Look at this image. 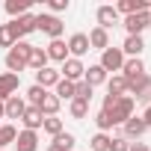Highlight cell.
Masks as SVG:
<instances>
[{"instance_id":"4316f807","label":"cell","mask_w":151,"mask_h":151,"mask_svg":"<svg viewBox=\"0 0 151 151\" xmlns=\"http://www.w3.org/2000/svg\"><path fill=\"white\" fill-rule=\"evenodd\" d=\"M74 142H77V139H74V133H59V136H53V142L50 145H56V148H62V151H74Z\"/></svg>"},{"instance_id":"5bb4252c","label":"cell","mask_w":151,"mask_h":151,"mask_svg":"<svg viewBox=\"0 0 151 151\" xmlns=\"http://www.w3.org/2000/svg\"><path fill=\"white\" fill-rule=\"evenodd\" d=\"M122 77L124 80H136V77H142V74H145V62L136 56V59H124V65H122Z\"/></svg>"},{"instance_id":"8992f818","label":"cell","mask_w":151,"mask_h":151,"mask_svg":"<svg viewBox=\"0 0 151 151\" xmlns=\"http://www.w3.org/2000/svg\"><path fill=\"white\" fill-rule=\"evenodd\" d=\"M83 74H86V65H83L80 59H71V56H68V59L62 62L59 77H62V80H68V83H80V80H83Z\"/></svg>"},{"instance_id":"484cf974","label":"cell","mask_w":151,"mask_h":151,"mask_svg":"<svg viewBox=\"0 0 151 151\" xmlns=\"http://www.w3.org/2000/svg\"><path fill=\"white\" fill-rule=\"evenodd\" d=\"M30 3H33V0H6V12L12 18H21V15H27Z\"/></svg>"},{"instance_id":"603a6c76","label":"cell","mask_w":151,"mask_h":151,"mask_svg":"<svg viewBox=\"0 0 151 151\" xmlns=\"http://www.w3.org/2000/svg\"><path fill=\"white\" fill-rule=\"evenodd\" d=\"M107 95H113V98L127 95V80L122 77V74H116V77H107Z\"/></svg>"},{"instance_id":"ac0fdd59","label":"cell","mask_w":151,"mask_h":151,"mask_svg":"<svg viewBox=\"0 0 151 151\" xmlns=\"http://www.w3.org/2000/svg\"><path fill=\"white\" fill-rule=\"evenodd\" d=\"M89 47H92V50H107V47H110V33L101 30V27H95V30L89 33Z\"/></svg>"},{"instance_id":"d590c367","label":"cell","mask_w":151,"mask_h":151,"mask_svg":"<svg viewBox=\"0 0 151 151\" xmlns=\"http://www.w3.org/2000/svg\"><path fill=\"white\" fill-rule=\"evenodd\" d=\"M110 151H130V142H127L124 136H116V139L110 142Z\"/></svg>"},{"instance_id":"ffe728a7","label":"cell","mask_w":151,"mask_h":151,"mask_svg":"<svg viewBox=\"0 0 151 151\" xmlns=\"http://www.w3.org/2000/svg\"><path fill=\"white\" fill-rule=\"evenodd\" d=\"M45 50H47V59H56V62H65V59H68V45H65L62 39H53Z\"/></svg>"},{"instance_id":"9c48e42d","label":"cell","mask_w":151,"mask_h":151,"mask_svg":"<svg viewBox=\"0 0 151 151\" xmlns=\"http://www.w3.org/2000/svg\"><path fill=\"white\" fill-rule=\"evenodd\" d=\"M145 9H151V0H119L116 3V12L119 15H133V12H145Z\"/></svg>"},{"instance_id":"5b68a950","label":"cell","mask_w":151,"mask_h":151,"mask_svg":"<svg viewBox=\"0 0 151 151\" xmlns=\"http://www.w3.org/2000/svg\"><path fill=\"white\" fill-rule=\"evenodd\" d=\"M107 74L110 71H122V65H124V53H122V47H107V50H101V62H98Z\"/></svg>"},{"instance_id":"f1b7e54d","label":"cell","mask_w":151,"mask_h":151,"mask_svg":"<svg viewBox=\"0 0 151 151\" xmlns=\"http://www.w3.org/2000/svg\"><path fill=\"white\" fill-rule=\"evenodd\" d=\"M68 110H71V116H74V119H86V116H89V101L71 98V107H68Z\"/></svg>"},{"instance_id":"836d02e7","label":"cell","mask_w":151,"mask_h":151,"mask_svg":"<svg viewBox=\"0 0 151 151\" xmlns=\"http://www.w3.org/2000/svg\"><path fill=\"white\" fill-rule=\"evenodd\" d=\"M74 98H80V101H89V98H92V86H89L86 80L74 83Z\"/></svg>"},{"instance_id":"d6986e66","label":"cell","mask_w":151,"mask_h":151,"mask_svg":"<svg viewBox=\"0 0 151 151\" xmlns=\"http://www.w3.org/2000/svg\"><path fill=\"white\" fill-rule=\"evenodd\" d=\"M142 50H145V42H142V36H127V39H124V45H122V53H127L130 59H136Z\"/></svg>"},{"instance_id":"cb8c5ba5","label":"cell","mask_w":151,"mask_h":151,"mask_svg":"<svg viewBox=\"0 0 151 151\" xmlns=\"http://www.w3.org/2000/svg\"><path fill=\"white\" fill-rule=\"evenodd\" d=\"M83 80L95 89V86H101V83H107V71L101 68V65H89L86 68V74H83Z\"/></svg>"},{"instance_id":"30bf717a","label":"cell","mask_w":151,"mask_h":151,"mask_svg":"<svg viewBox=\"0 0 151 151\" xmlns=\"http://www.w3.org/2000/svg\"><path fill=\"white\" fill-rule=\"evenodd\" d=\"M24 110H27V101H24L21 95H12V98L3 101V113H6V119H21Z\"/></svg>"},{"instance_id":"4dcf8cb0","label":"cell","mask_w":151,"mask_h":151,"mask_svg":"<svg viewBox=\"0 0 151 151\" xmlns=\"http://www.w3.org/2000/svg\"><path fill=\"white\" fill-rule=\"evenodd\" d=\"M110 142H113V136H107V133H95V136L89 139L92 151H110Z\"/></svg>"},{"instance_id":"e575fe53","label":"cell","mask_w":151,"mask_h":151,"mask_svg":"<svg viewBox=\"0 0 151 151\" xmlns=\"http://www.w3.org/2000/svg\"><path fill=\"white\" fill-rule=\"evenodd\" d=\"M95 124H98V133H107V130L113 127V119H110V113H104V110H101V113L95 116Z\"/></svg>"},{"instance_id":"52a82bcc","label":"cell","mask_w":151,"mask_h":151,"mask_svg":"<svg viewBox=\"0 0 151 151\" xmlns=\"http://www.w3.org/2000/svg\"><path fill=\"white\" fill-rule=\"evenodd\" d=\"M65 45H68L71 59H80L83 53H89V50H92V47H89V36H86V33H74V36H71Z\"/></svg>"},{"instance_id":"d4e9b609","label":"cell","mask_w":151,"mask_h":151,"mask_svg":"<svg viewBox=\"0 0 151 151\" xmlns=\"http://www.w3.org/2000/svg\"><path fill=\"white\" fill-rule=\"evenodd\" d=\"M59 104H62V101H59L56 95L47 92V95L42 98V104H39V113H42L45 119H47V116H56V113H59Z\"/></svg>"},{"instance_id":"ba28073f","label":"cell","mask_w":151,"mask_h":151,"mask_svg":"<svg viewBox=\"0 0 151 151\" xmlns=\"http://www.w3.org/2000/svg\"><path fill=\"white\" fill-rule=\"evenodd\" d=\"M18 86H21V74H12V71L0 74V101L12 98V95L18 92Z\"/></svg>"},{"instance_id":"7c38bea8","label":"cell","mask_w":151,"mask_h":151,"mask_svg":"<svg viewBox=\"0 0 151 151\" xmlns=\"http://www.w3.org/2000/svg\"><path fill=\"white\" fill-rule=\"evenodd\" d=\"M145 130H148V124L142 122V116H130L124 122V139H139Z\"/></svg>"},{"instance_id":"e0dca14e","label":"cell","mask_w":151,"mask_h":151,"mask_svg":"<svg viewBox=\"0 0 151 151\" xmlns=\"http://www.w3.org/2000/svg\"><path fill=\"white\" fill-rule=\"evenodd\" d=\"M12 24H15V30H18V36L24 39V36H30V33H36V15H21V18H12Z\"/></svg>"},{"instance_id":"60d3db41","label":"cell","mask_w":151,"mask_h":151,"mask_svg":"<svg viewBox=\"0 0 151 151\" xmlns=\"http://www.w3.org/2000/svg\"><path fill=\"white\" fill-rule=\"evenodd\" d=\"M47 151H62V148H56V145H47Z\"/></svg>"},{"instance_id":"277c9868","label":"cell","mask_w":151,"mask_h":151,"mask_svg":"<svg viewBox=\"0 0 151 151\" xmlns=\"http://www.w3.org/2000/svg\"><path fill=\"white\" fill-rule=\"evenodd\" d=\"M145 27H151V9H145V12H133V15L124 18V30H127V36H142Z\"/></svg>"},{"instance_id":"f35d334b","label":"cell","mask_w":151,"mask_h":151,"mask_svg":"<svg viewBox=\"0 0 151 151\" xmlns=\"http://www.w3.org/2000/svg\"><path fill=\"white\" fill-rule=\"evenodd\" d=\"M113 104H116V98H113V95H104V107H101V110H110Z\"/></svg>"},{"instance_id":"7a4b0ae2","label":"cell","mask_w":151,"mask_h":151,"mask_svg":"<svg viewBox=\"0 0 151 151\" xmlns=\"http://www.w3.org/2000/svg\"><path fill=\"white\" fill-rule=\"evenodd\" d=\"M133 110H136V101H133L130 95H122V98H116V104H113L110 110H104V113H110L113 124H124V122L133 116Z\"/></svg>"},{"instance_id":"7bdbcfd3","label":"cell","mask_w":151,"mask_h":151,"mask_svg":"<svg viewBox=\"0 0 151 151\" xmlns=\"http://www.w3.org/2000/svg\"><path fill=\"white\" fill-rule=\"evenodd\" d=\"M0 151H6V148H0Z\"/></svg>"},{"instance_id":"b9f144b4","label":"cell","mask_w":151,"mask_h":151,"mask_svg":"<svg viewBox=\"0 0 151 151\" xmlns=\"http://www.w3.org/2000/svg\"><path fill=\"white\" fill-rule=\"evenodd\" d=\"M3 116H6V113H3V101H0V119H3Z\"/></svg>"},{"instance_id":"9a60e30c","label":"cell","mask_w":151,"mask_h":151,"mask_svg":"<svg viewBox=\"0 0 151 151\" xmlns=\"http://www.w3.org/2000/svg\"><path fill=\"white\" fill-rule=\"evenodd\" d=\"M21 122H24V130H39L42 122H45V116L39 113V107H27L24 116H21Z\"/></svg>"},{"instance_id":"4fadbf2b","label":"cell","mask_w":151,"mask_h":151,"mask_svg":"<svg viewBox=\"0 0 151 151\" xmlns=\"http://www.w3.org/2000/svg\"><path fill=\"white\" fill-rule=\"evenodd\" d=\"M12 145H15L18 151H36V148H39V136H36V130H21Z\"/></svg>"},{"instance_id":"83f0119b","label":"cell","mask_w":151,"mask_h":151,"mask_svg":"<svg viewBox=\"0 0 151 151\" xmlns=\"http://www.w3.org/2000/svg\"><path fill=\"white\" fill-rule=\"evenodd\" d=\"M42 130H45V133H50V136H59V133H62V119L47 116V119L42 122Z\"/></svg>"},{"instance_id":"f546056e","label":"cell","mask_w":151,"mask_h":151,"mask_svg":"<svg viewBox=\"0 0 151 151\" xmlns=\"http://www.w3.org/2000/svg\"><path fill=\"white\" fill-rule=\"evenodd\" d=\"M53 95H56L59 101H71V98H74V83H68V80H59Z\"/></svg>"},{"instance_id":"74e56055","label":"cell","mask_w":151,"mask_h":151,"mask_svg":"<svg viewBox=\"0 0 151 151\" xmlns=\"http://www.w3.org/2000/svg\"><path fill=\"white\" fill-rule=\"evenodd\" d=\"M130 151H151L145 142H130Z\"/></svg>"},{"instance_id":"1f68e13d","label":"cell","mask_w":151,"mask_h":151,"mask_svg":"<svg viewBox=\"0 0 151 151\" xmlns=\"http://www.w3.org/2000/svg\"><path fill=\"white\" fill-rule=\"evenodd\" d=\"M15 136H18V130H15L12 124H0V148L12 145V142H15Z\"/></svg>"},{"instance_id":"d6a6232c","label":"cell","mask_w":151,"mask_h":151,"mask_svg":"<svg viewBox=\"0 0 151 151\" xmlns=\"http://www.w3.org/2000/svg\"><path fill=\"white\" fill-rule=\"evenodd\" d=\"M45 95H47V89H42V86H30V89H27V101H30V107H39Z\"/></svg>"},{"instance_id":"7402d4cb","label":"cell","mask_w":151,"mask_h":151,"mask_svg":"<svg viewBox=\"0 0 151 151\" xmlns=\"http://www.w3.org/2000/svg\"><path fill=\"white\" fill-rule=\"evenodd\" d=\"M15 42H21L15 24H12V21H9V24H0V47H12Z\"/></svg>"},{"instance_id":"ab89813d","label":"cell","mask_w":151,"mask_h":151,"mask_svg":"<svg viewBox=\"0 0 151 151\" xmlns=\"http://www.w3.org/2000/svg\"><path fill=\"white\" fill-rule=\"evenodd\" d=\"M142 122H145V124H148V127H151V104H148V107H145V113H142Z\"/></svg>"},{"instance_id":"44dd1931","label":"cell","mask_w":151,"mask_h":151,"mask_svg":"<svg viewBox=\"0 0 151 151\" xmlns=\"http://www.w3.org/2000/svg\"><path fill=\"white\" fill-rule=\"evenodd\" d=\"M47 50L45 47H33L30 50V59H27V68H33V71H42V68H47Z\"/></svg>"},{"instance_id":"8d00e7d4","label":"cell","mask_w":151,"mask_h":151,"mask_svg":"<svg viewBox=\"0 0 151 151\" xmlns=\"http://www.w3.org/2000/svg\"><path fill=\"white\" fill-rule=\"evenodd\" d=\"M47 6H50V12H65L68 9V0H50Z\"/></svg>"},{"instance_id":"2e32d148","label":"cell","mask_w":151,"mask_h":151,"mask_svg":"<svg viewBox=\"0 0 151 151\" xmlns=\"http://www.w3.org/2000/svg\"><path fill=\"white\" fill-rule=\"evenodd\" d=\"M62 77H59V71L56 68H42V71H36V86H42V89H47V86H56Z\"/></svg>"},{"instance_id":"3957f363","label":"cell","mask_w":151,"mask_h":151,"mask_svg":"<svg viewBox=\"0 0 151 151\" xmlns=\"http://www.w3.org/2000/svg\"><path fill=\"white\" fill-rule=\"evenodd\" d=\"M36 30H42V33H45V36H50V42H53V39H59V36H62L65 24H62L56 15H45V12H42V15H36Z\"/></svg>"},{"instance_id":"8fae6325","label":"cell","mask_w":151,"mask_h":151,"mask_svg":"<svg viewBox=\"0 0 151 151\" xmlns=\"http://www.w3.org/2000/svg\"><path fill=\"white\" fill-rule=\"evenodd\" d=\"M116 24H119V12H116V6H98V27L110 33V27H116Z\"/></svg>"},{"instance_id":"6da1fadb","label":"cell","mask_w":151,"mask_h":151,"mask_svg":"<svg viewBox=\"0 0 151 151\" xmlns=\"http://www.w3.org/2000/svg\"><path fill=\"white\" fill-rule=\"evenodd\" d=\"M30 50H33V45L30 42H15L9 50H6V68L12 71V74H21L24 68H27V59H30Z\"/></svg>"}]
</instances>
